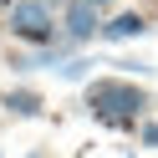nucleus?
<instances>
[{
    "label": "nucleus",
    "instance_id": "nucleus-5",
    "mask_svg": "<svg viewBox=\"0 0 158 158\" xmlns=\"http://www.w3.org/2000/svg\"><path fill=\"white\" fill-rule=\"evenodd\" d=\"M143 31H148L143 15H138V10H123V15H112V21H102L97 36H102V41H138Z\"/></svg>",
    "mask_w": 158,
    "mask_h": 158
},
{
    "label": "nucleus",
    "instance_id": "nucleus-3",
    "mask_svg": "<svg viewBox=\"0 0 158 158\" xmlns=\"http://www.w3.org/2000/svg\"><path fill=\"white\" fill-rule=\"evenodd\" d=\"M97 31H102V10H97L92 0H66V10H61V41L66 46H87Z\"/></svg>",
    "mask_w": 158,
    "mask_h": 158
},
{
    "label": "nucleus",
    "instance_id": "nucleus-4",
    "mask_svg": "<svg viewBox=\"0 0 158 158\" xmlns=\"http://www.w3.org/2000/svg\"><path fill=\"white\" fill-rule=\"evenodd\" d=\"M0 107H5L10 117H41L46 112V97L36 92V87H10V92L0 97Z\"/></svg>",
    "mask_w": 158,
    "mask_h": 158
},
{
    "label": "nucleus",
    "instance_id": "nucleus-7",
    "mask_svg": "<svg viewBox=\"0 0 158 158\" xmlns=\"http://www.w3.org/2000/svg\"><path fill=\"white\" fill-rule=\"evenodd\" d=\"M112 66H123L127 77H148V72H153V66H148V61H138V56H123V61H112Z\"/></svg>",
    "mask_w": 158,
    "mask_h": 158
},
{
    "label": "nucleus",
    "instance_id": "nucleus-9",
    "mask_svg": "<svg viewBox=\"0 0 158 158\" xmlns=\"http://www.w3.org/2000/svg\"><path fill=\"white\" fill-rule=\"evenodd\" d=\"M92 5H97V10H107V5H112V0H92Z\"/></svg>",
    "mask_w": 158,
    "mask_h": 158
},
{
    "label": "nucleus",
    "instance_id": "nucleus-2",
    "mask_svg": "<svg viewBox=\"0 0 158 158\" xmlns=\"http://www.w3.org/2000/svg\"><path fill=\"white\" fill-rule=\"evenodd\" d=\"M10 36L15 41H31V46H51L56 36V15L46 0H15L10 5Z\"/></svg>",
    "mask_w": 158,
    "mask_h": 158
},
{
    "label": "nucleus",
    "instance_id": "nucleus-6",
    "mask_svg": "<svg viewBox=\"0 0 158 158\" xmlns=\"http://www.w3.org/2000/svg\"><path fill=\"white\" fill-rule=\"evenodd\" d=\"M92 56H66L61 66H56V77H61V82H87V72H92Z\"/></svg>",
    "mask_w": 158,
    "mask_h": 158
},
{
    "label": "nucleus",
    "instance_id": "nucleus-1",
    "mask_svg": "<svg viewBox=\"0 0 158 158\" xmlns=\"http://www.w3.org/2000/svg\"><path fill=\"white\" fill-rule=\"evenodd\" d=\"M153 107V97L143 92L138 82H123V77H102V82L87 87V112L97 123H112V127H133L138 117Z\"/></svg>",
    "mask_w": 158,
    "mask_h": 158
},
{
    "label": "nucleus",
    "instance_id": "nucleus-8",
    "mask_svg": "<svg viewBox=\"0 0 158 158\" xmlns=\"http://www.w3.org/2000/svg\"><path fill=\"white\" fill-rule=\"evenodd\" d=\"M143 143H148V148H158V123H148V127H143Z\"/></svg>",
    "mask_w": 158,
    "mask_h": 158
},
{
    "label": "nucleus",
    "instance_id": "nucleus-11",
    "mask_svg": "<svg viewBox=\"0 0 158 158\" xmlns=\"http://www.w3.org/2000/svg\"><path fill=\"white\" fill-rule=\"evenodd\" d=\"M46 5H51V0H46Z\"/></svg>",
    "mask_w": 158,
    "mask_h": 158
},
{
    "label": "nucleus",
    "instance_id": "nucleus-10",
    "mask_svg": "<svg viewBox=\"0 0 158 158\" xmlns=\"http://www.w3.org/2000/svg\"><path fill=\"white\" fill-rule=\"evenodd\" d=\"M31 158H41V153H31Z\"/></svg>",
    "mask_w": 158,
    "mask_h": 158
}]
</instances>
